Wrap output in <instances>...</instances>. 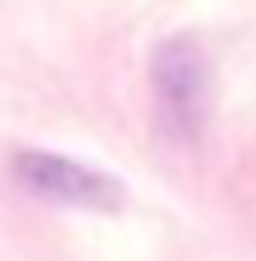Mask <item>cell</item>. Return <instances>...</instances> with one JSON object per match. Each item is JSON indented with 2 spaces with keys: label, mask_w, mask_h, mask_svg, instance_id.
Segmentation results:
<instances>
[{
  "label": "cell",
  "mask_w": 256,
  "mask_h": 261,
  "mask_svg": "<svg viewBox=\"0 0 256 261\" xmlns=\"http://www.w3.org/2000/svg\"><path fill=\"white\" fill-rule=\"evenodd\" d=\"M155 116L174 145H198L213 112V58L198 44V34H169L150 58Z\"/></svg>",
  "instance_id": "1"
},
{
  "label": "cell",
  "mask_w": 256,
  "mask_h": 261,
  "mask_svg": "<svg viewBox=\"0 0 256 261\" xmlns=\"http://www.w3.org/2000/svg\"><path fill=\"white\" fill-rule=\"evenodd\" d=\"M15 179L29 198H44V203H58V208L116 213L126 203L121 184L111 174H102L92 165H77L68 155H53V150H19L15 155Z\"/></svg>",
  "instance_id": "2"
}]
</instances>
